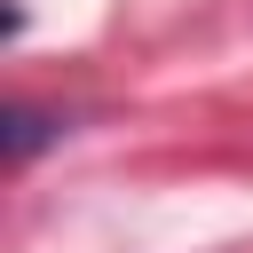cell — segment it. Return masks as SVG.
Masks as SVG:
<instances>
[{
  "mask_svg": "<svg viewBox=\"0 0 253 253\" xmlns=\"http://www.w3.org/2000/svg\"><path fill=\"white\" fill-rule=\"evenodd\" d=\"M47 134H55V119H40V111H24V103L8 111V158H16V166H24V158L47 142Z\"/></svg>",
  "mask_w": 253,
  "mask_h": 253,
  "instance_id": "obj_1",
  "label": "cell"
}]
</instances>
